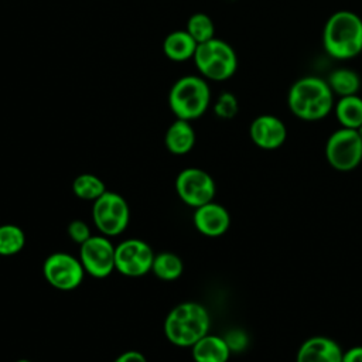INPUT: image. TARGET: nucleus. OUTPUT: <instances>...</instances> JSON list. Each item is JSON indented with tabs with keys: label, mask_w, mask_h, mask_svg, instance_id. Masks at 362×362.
I'll list each match as a JSON object with an SVG mask.
<instances>
[{
	"label": "nucleus",
	"mask_w": 362,
	"mask_h": 362,
	"mask_svg": "<svg viewBox=\"0 0 362 362\" xmlns=\"http://www.w3.org/2000/svg\"><path fill=\"white\" fill-rule=\"evenodd\" d=\"M334 93L327 79L320 76H303L294 81L288 89L287 106L290 112L305 122L327 117L334 109Z\"/></svg>",
	"instance_id": "f257e3e1"
},
{
	"label": "nucleus",
	"mask_w": 362,
	"mask_h": 362,
	"mask_svg": "<svg viewBox=\"0 0 362 362\" xmlns=\"http://www.w3.org/2000/svg\"><path fill=\"white\" fill-rule=\"evenodd\" d=\"M322 47L334 59L358 57L362 52V18L349 10L332 13L324 24Z\"/></svg>",
	"instance_id": "f03ea898"
},
{
	"label": "nucleus",
	"mask_w": 362,
	"mask_h": 362,
	"mask_svg": "<svg viewBox=\"0 0 362 362\" xmlns=\"http://www.w3.org/2000/svg\"><path fill=\"white\" fill-rule=\"evenodd\" d=\"M209 313L197 301L177 304L164 320L165 338L180 348H191L202 337L209 334Z\"/></svg>",
	"instance_id": "7ed1b4c3"
},
{
	"label": "nucleus",
	"mask_w": 362,
	"mask_h": 362,
	"mask_svg": "<svg viewBox=\"0 0 362 362\" xmlns=\"http://www.w3.org/2000/svg\"><path fill=\"white\" fill-rule=\"evenodd\" d=\"M211 102V90L208 82L195 75L180 78L171 88L168 105L177 119L194 120L201 117Z\"/></svg>",
	"instance_id": "20e7f679"
},
{
	"label": "nucleus",
	"mask_w": 362,
	"mask_h": 362,
	"mask_svg": "<svg viewBox=\"0 0 362 362\" xmlns=\"http://www.w3.org/2000/svg\"><path fill=\"white\" fill-rule=\"evenodd\" d=\"M192 59L202 76L211 81H226L238 69L235 49L226 41L218 38L199 42Z\"/></svg>",
	"instance_id": "39448f33"
},
{
	"label": "nucleus",
	"mask_w": 362,
	"mask_h": 362,
	"mask_svg": "<svg viewBox=\"0 0 362 362\" xmlns=\"http://www.w3.org/2000/svg\"><path fill=\"white\" fill-rule=\"evenodd\" d=\"M92 221L96 229L107 238L123 233L130 221L127 201L115 191H106L93 201Z\"/></svg>",
	"instance_id": "423d86ee"
},
{
	"label": "nucleus",
	"mask_w": 362,
	"mask_h": 362,
	"mask_svg": "<svg viewBox=\"0 0 362 362\" xmlns=\"http://www.w3.org/2000/svg\"><path fill=\"white\" fill-rule=\"evenodd\" d=\"M325 158L338 171H351L362 161V137L356 129L339 127L327 139Z\"/></svg>",
	"instance_id": "0eeeda50"
},
{
	"label": "nucleus",
	"mask_w": 362,
	"mask_h": 362,
	"mask_svg": "<svg viewBox=\"0 0 362 362\" xmlns=\"http://www.w3.org/2000/svg\"><path fill=\"white\" fill-rule=\"evenodd\" d=\"M85 273L79 257L66 252L51 253L42 263L44 279L51 287L61 291L78 288L85 279Z\"/></svg>",
	"instance_id": "6e6552de"
},
{
	"label": "nucleus",
	"mask_w": 362,
	"mask_h": 362,
	"mask_svg": "<svg viewBox=\"0 0 362 362\" xmlns=\"http://www.w3.org/2000/svg\"><path fill=\"white\" fill-rule=\"evenodd\" d=\"M154 256L147 242L137 238L126 239L116 246L115 270L127 277H141L151 272Z\"/></svg>",
	"instance_id": "1a4fd4ad"
},
{
	"label": "nucleus",
	"mask_w": 362,
	"mask_h": 362,
	"mask_svg": "<svg viewBox=\"0 0 362 362\" xmlns=\"http://www.w3.org/2000/svg\"><path fill=\"white\" fill-rule=\"evenodd\" d=\"M175 191L184 204L198 208L214 201L216 187L214 178L206 171L197 167H188L177 175Z\"/></svg>",
	"instance_id": "9d476101"
},
{
	"label": "nucleus",
	"mask_w": 362,
	"mask_h": 362,
	"mask_svg": "<svg viewBox=\"0 0 362 362\" xmlns=\"http://www.w3.org/2000/svg\"><path fill=\"white\" fill-rule=\"evenodd\" d=\"M116 246L105 235L90 236L79 245V260L86 274L95 279H105L115 270Z\"/></svg>",
	"instance_id": "9b49d317"
},
{
	"label": "nucleus",
	"mask_w": 362,
	"mask_h": 362,
	"mask_svg": "<svg viewBox=\"0 0 362 362\" xmlns=\"http://www.w3.org/2000/svg\"><path fill=\"white\" fill-rule=\"evenodd\" d=\"M252 141L263 150H276L287 139V127L281 119L274 115H260L253 119L249 127Z\"/></svg>",
	"instance_id": "f8f14e48"
},
{
	"label": "nucleus",
	"mask_w": 362,
	"mask_h": 362,
	"mask_svg": "<svg viewBox=\"0 0 362 362\" xmlns=\"http://www.w3.org/2000/svg\"><path fill=\"white\" fill-rule=\"evenodd\" d=\"M192 222L197 230L208 238H218L226 233L230 226V215L228 209L214 201L195 208Z\"/></svg>",
	"instance_id": "ddd939ff"
},
{
	"label": "nucleus",
	"mask_w": 362,
	"mask_h": 362,
	"mask_svg": "<svg viewBox=\"0 0 362 362\" xmlns=\"http://www.w3.org/2000/svg\"><path fill=\"white\" fill-rule=\"evenodd\" d=\"M342 354L344 351L337 341L315 335L300 345L296 362H342Z\"/></svg>",
	"instance_id": "4468645a"
},
{
	"label": "nucleus",
	"mask_w": 362,
	"mask_h": 362,
	"mask_svg": "<svg viewBox=\"0 0 362 362\" xmlns=\"http://www.w3.org/2000/svg\"><path fill=\"white\" fill-rule=\"evenodd\" d=\"M230 349L223 337L206 334L191 346V355L195 362H228Z\"/></svg>",
	"instance_id": "2eb2a0df"
},
{
	"label": "nucleus",
	"mask_w": 362,
	"mask_h": 362,
	"mask_svg": "<svg viewBox=\"0 0 362 362\" xmlns=\"http://www.w3.org/2000/svg\"><path fill=\"white\" fill-rule=\"evenodd\" d=\"M165 147L175 156H184L189 153L195 144V132L188 120L177 119L167 129L164 137Z\"/></svg>",
	"instance_id": "dca6fc26"
},
{
	"label": "nucleus",
	"mask_w": 362,
	"mask_h": 362,
	"mask_svg": "<svg viewBox=\"0 0 362 362\" xmlns=\"http://www.w3.org/2000/svg\"><path fill=\"white\" fill-rule=\"evenodd\" d=\"M197 45L198 42L189 35L187 30H178L170 33L165 37L163 42V49L171 61L182 62L194 57Z\"/></svg>",
	"instance_id": "f3484780"
},
{
	"label": "nucleus",
	"mask_w": 362,
	"mask_h": 362,
	"mask_svg": "<svg viewBox=\"0 0 362 362\" xmlns=\"http://www.w3.org/2000/svg\"><path fill=\"white\" fill-rule=\"evenodd\" d=\"M334 112L341 127L358 129L362 124V98L359 95L342 96L334 105Z\"/></svg>",
	"instance_id": "a211bd4d"
},
{
	"label": "nucleus",
	"mask_w": 362,
	"mask_h": 362,
	"mask_svg": "<svg viewBox=\"0 0 362 362\" xmlns=\"http://www.w3.org/2000/svg\"><path fill=\"white\" fill-rule=\"evenodd\" d=\"M328 86L331 88L332 93L342 98L358 95L361 89V78L359 75L349 68H337L334 69L327 78Z\"/></svg>",
	"instance_id": "6ab92c4d"
},
{
	"label": "nucleus",
	"mask_w": 362,
	"mask_h": 362,
	"mask_svg": "<svg viewBox=\"0 0 362 362\" xmlns=\"http://www.w3.org/2000/svg\"><path fill=\"white\" fill-rule=\"evenodd\" d=\"M153 274L163 281H174L184 272V263L181 257L173 252H161L154 256Z\"/></svg>",
	"instance_id": "aec40b11"
},
{
	"label": "nucleus",
	"mask_w": 362,
	"mask_h": 362,
	"mask_svg": "<svg viewBox=\"0 0 362 362\" xmlns=\"http://www.w3.org/2000/svg\"><path fill=\"white\" fill-rule=\"evenodd\" d=\"M74 194L82 201H96L107 189L105 182L95 174H79L72 182Z\"/></svg>",
	"instance_id": "412c9836"
},
{
	"label": "nucleus",
	"mask_w": 362,
	"mask_h": 362,
	"mask_svg": "<svg viewBox=\"0 0 362 362\" xmlns=\"http://www.w3.org/2000/svg\"><path fill=\"white\" fill-rule=\"evenodd\" d=\"M25 245L24 230L14 223L0 225V256H14Z\"/></svg>",
	"instance_id": "4be33fe9"
},
{
	"label": "nucleus",
	"mask_w": 362,
	"mask_h": 362,
	"mask_svg": "<svg viewBox=\"0 0 362 362\" xmlns=\"http://www.w3.org/2000/svg\"><path fill=\"white\" fill-rule=\"evenodd\" d=\"M187 31L198 44L215 38V25L211 17L204 13H195L189 17Z\"/></svg>",
	"instance_id": "5701e85b"
},
{
	"label": "nucleus",
	"mask_w": 362,
	"mask_h": 362,
	"mask_svg": "<svg viewBox=\"0 0 362 362\" xmlns=\"http://www.w3.org/2000/svg\"><path fill=\"white\" fill-rule=\"evenodd\" d=\"M214 112L218 117L221 119H232L238 115L239 112V103L238 99L233 93L230 92H223L218 96L215 106H214Z\"/></svg>",
	"instance_id": "b1692460"
},
{
	"label": "nucleus",
	"mask_w": 362,
	"mask_h": 362,
	"mask_svg": "<svg viewBox=\"0 0 362 362\" xmlns=\"http://www.w3.org/2000/svg\"><path fill=\"white\" fill-rule=\"evenodd\" d=\"M223 339L228 344L230 352H242L249 345L247 334L243 329H239V328H233V329L228 331L223 335Z\"/></svg>",
	"instance_id": "393cba45"
},
{
	"label": "nucleus",
	"mask_w": 362,
	"mask_h": 362,
	"mask_svg": "<svg viewBox=\"0 0 362 362\" xmlns=\"http://www.w3.org/2000/svg\"><path fill=\"white\" fill-rule=\"evenodd\" d=\"M68 236L78 245H82L85 240H88L92 235L89 230V226L86 222H83L82 219H74L69 222L68 228H66Z\"/></svg>",
	"instance_id": "a878e982"
},
{
	"label": "nucleus",
	"mask_w": 362,
	"mask_h": 362,
	"mask_svg": "<svg viewBox=\"0 0 362 362\" xmlns=\"http://www.w3.org/2000/svg\"><path fill=\"white\" fill-rule=\"evenodd\" d=\"M113 362H147V359L140 351L130 349V351H126V352L120 354L119 356H116Z\"/></svg>",
	"instance_id": "bb28decb"
},
{
	"label": "nucleus",
	"mask_w": 362,
	"mask_h": 362,
	"mask_svg": "<svg viewBox=\"0 0 362 362\" xmlns=\"http://www.w3.org/2000/svg\"><path fill=\"white\" fill-rule=\"evenodd\" d=\"M342 362H362V345L349 348L342 354Z\"/></svg>",
	"instance_id": "cd10ccee"
},
{
	"label": "nucleus",
	"mask_w": 362,
	"mask_h": 362,
	"mask_svg": "<svg viewBox=\"0 0 362 362\" xmlns=\"http://www.w3.org/2000/svg\"><path fill=\"white\" fill-rule=\"evenodd\" d=\"M356 130H358V133H359V136H361V137H362V124H361V126H359V127H358V129H356Z\"/></svg>",
	"instance_id": "c85d7f7f"
},
{
	"label": "nucleus",
	"mask_w": 362,
	"mask_h": 362,
	"mask_svg": "<svg viewBox=\"0 0 362 362\" xmlns=\"http://www.w3.org/2000/svg\"><path fill=\"white\" fill-rule=\"evenodd\" d=\"M16 362H31V361H28V359H18V361H16Z\"/></svg>",
	"instance_id": "c756f323"
}]
</instances>
